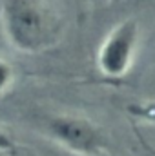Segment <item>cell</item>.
Segmentation results:
<instances>
[{
  "instance_id": "277c9868",
  "label": "cell",
  "mask_w": 155,
  "mask_h": 156,
  "mask_svg": "<svg viewBox=\"0 0 155 156\" xmlns=\"http://www.w3.org/2000/svg\"><path fill=\"white\" fill-rule=\"evenodd\" d=\"M13 82H15V69H13V66L6 58H0V93L7 91Z\"/></svg>"
},
{
  "instance_id": "7a4b0ae2",
  "label": "cell",
  "mask_w": 155,
  "mask_h": 156,
  "mask_svg": "<svg viewBox=\"0 0 155 156\" xmlns=\"http://www.w3.org/2000/svg\"><path fill=\"white\" fill-rule=\"evenodd\" d=\"M141 26L135 18H126L104 37L97 49V69L108 78L126 76L137 58Z\"/></svg>"
},
{
  "instance_id": "8992f818",
  "label": "cell",
  "mask_w": 155,
  "mask_h": 156,
  "mask_svg": "<svg viewBox=\"0 0 155 156\" xmlns=\"http://www.w3.org/2000/svg\"><path fill=\"white\" fill-rule=\"evenodd\" d=\"M13 149H15V140L4 129H0V153H11Z\"/></svg>"
},
{
  "instance_id": "3957f363",
  "label": "cell",
  "mask_w": 155,
  "mask_h": 156,
  "mask_svg": "<svg viewBox=\"0 0 155 156\" xmlns=\"http://www.w3.org/2000/svg\"><path fill=\"white\" fill-rule=\"evenodd\" d=\"M46 133L60 147L78 156H97L106 149V136L91 120L71 115H59L47 120Z\"/></svg>"
},
{
  "instance_id": "6da1fadb",
  "label": "cell",
  "mask_w": 155,
  "mask_h": 156,
  "mask_svg": "<svg viewBox=\"0 0 155 156\" xmlns=\"http://www.w3.org/2000/svg\"><path fill=\"white\" fill-rule=\"evenodd\" d=\"M0 24L9 44L22 53H40L59 37V22L44 0H4Z\"/></svg>"
},
{
  "instance_id": "5b68a950",
  "label": "cell",
  "mask_w": 155,
  "mask_h": 156,
  "mask_svg": "<svg viewBox=\"0 0 155 156\" xmlns=\"http://www.w3.org/2000/svg\"><path fill=\"white\" fill-rule=\"evenodd\" d=\"M130 113L135 115L139 118H144L148 122L155 123V105H148V107H142V105H133L130 107Z\"/></svg>"
}]
</instances>
